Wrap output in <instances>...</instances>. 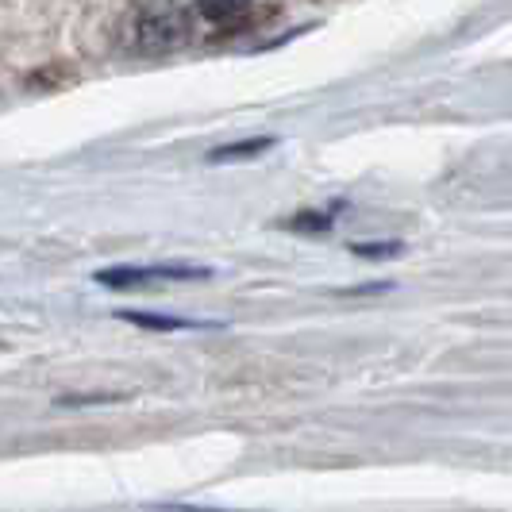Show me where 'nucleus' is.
I'll list each match as a JSON object with an SVG mask.
<instances>
[{
	"mask_svg": "<svg viewBox=\"0 0 512 512\" xmlns=\"http://www.w3.org/2000/svg\"><path fill=\"white\" fill-rule=\"evenodd\" d=\"M124 320L151 328V332H185V328H212V324H193V320H174V316H147V312H120Z\"/></svg>",
	"mask_w": 512,
	"mask_h": 512,
	"instance_id": "4",
	"label": "nucleus"
},
{
	"mask_svg": "<svg viewBox=\"0 0 512 512\" xmlns=\"http://www.w3.org/2000/svg\"><path fill=\"white\" fill-rule=\"evenodd\" d=\"M293 231H328L332 228V216H320V212H305V216H293L289 220Z\"/></svg>",
	"mask_w": 512,
	"mask_h": 512,
	"instance_id": "6",
	"label": "nucleus"
},
{
	"mask_svg": "<svg viewBox=\"0 0 512 512\" xmlns=\"http://www.w3.org/2000/svg\"><path fill=\"white\" fill-rule=\"evenodd\" d=\"M278 139L274 135H262V139H247V143H235V147H220V151L208 154V162H235V158H255V154L270 151Z\"/></svg>",
	"mask_w": 512,
	"mask_h": 512,
	"instance_id": "5",
	"label": "nucleus"
},
{
	"mask_svg": "<svg viewBox=\"0 0 512 512\" xmlns=\"http://www.w3.org/2000/svg\"><path fill=\"white\" fill-rule=\"evenodd\" d=\"M166 278H208V270H189V266H120V270H97V282L108 289H139V285L166 282Z\"/></svg>",
	"mask_w": 512,
	"mask_h": 512,
	"instance_id": "3",
	"label": "nucleus"
},
{
	"mask_svg": "<svg viewBox=\"0 0 512 512\" xmlns=\"http://www.w3.org/2000/svg\"><path fill=\"white\" fill-rule=\"evenodd\" d=\"M193 12H185V8H162V12H151V16H143L139 24H135V39H131V47L139 54H166L181 47L189 35H193Z\"/></svg>",
	"mask_w": 512,
	"mask_h": 512,
	"instance_id": "1",
	"label": "nucleus"
},
{
	"mask_svg": "<svg viewBox=\"0 0 512 512\" xmlns=\"http://www.w3.org/2000/svg\"><path fill=\"white\" fill-rule=\"evenodd\" d=\"M193 16L205 20L208 27H216V31H224V35H235V31L255 24L262 12H258L255 0H197Z\"/></svg>",
	"mask_w": 512,
	"mask_h": 512,
	"instance_id": "2",
	"label": "nucleus"
},
{
	"mask_svg": "<svg viewBox=\"0 0 512 512\" xmlns=\"http://www.w3.org/2000/svg\"><path fill=\"white\" fill-rule=\"evenodd\" d=\"M351 251H355V255L359 258H393V255H401V251H405V247H401V243H378V247H351Z\"/></svg>",
	"mask_w": 512,
	"mask_h": 512,
	"instance_id": "7",
	"label": "nucleus"
}]
</instances>
